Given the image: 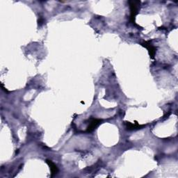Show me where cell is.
<instances>
[{
    "label": "cell",
    "mask_w": 178,
    "mask_h": 178,
    "mask_svg": "<svg viewBox=\"0 0 178 178\" xmlns=\"http://www.w3.org/2000/svg\"><path fill=\"white\" fill-rule=\"evenodd\" d=\"M47 163H48V164L49 166V168H50L52 176H54V175H56L57 173V172H58V168H57L56 165H55L52 161L47 160Z\"/></svg>",
    "instance_id": "cell-4"
},
{
    "label": "cell",
    "mask_w": 178,
    "mask_h": 178,
    "mask_svg": "<svg viewBox=\"0 0 178 178\" xmlns=\"http://www.w3.org/2000/svg\"><path fill=\"white\" fill-rule=\"evenodd\" d=\"M101 123V120L99 119H91L89 121V125L87 127V132H92L98 125Z\"/></svg>",
    "instance_id": "cell-3"
},
{
    "label": "cell",
    "mask_w": 178,
    "mask_h": 178,
    "mask_svg": "<svg viewBox=\"0 0 178 178\" xmlns=\"http://www.w3.org/2000/svg\"><path fill=\"white\" fill-rule=\"evenodd\" d=\"M140 3L141 2H138V1H130V2H129L130 6V10H131V20H132V22H134L136 15H137L138 10H139Z\"/></svg>",
    "instance_id": "cell-1"
},
{
    "label": "cell",
    "mask_w": 178,
    "mask_h": 178,
    "mask_svg": "<svg viewBox=\"0 0 178 178\" xmlns=\"http://www.w3.org/2000/svg\"><path fill=\"white\" fill-rule=\"evenodd\" d=\"M127 128L129 130H136V129H138L141 127V125H138L137 123H136L135 125H134L133 123H131V122H128L127 123ZM140 129V128H139Z\"/></svg>",
    "instance_id": "cell-5"
},
{
    "label": "cell",
    "mask_w": 178,
    "mask_h": 178,
    "mask_svg": "<svg viewBox=\"0 0 178 178\" xmlns=\"http://www.w3.org/2000/svg\"><path fill=\"white\" fill-rule=\"evenodd\" d=\"M142 45L148 49L150 57L152 59H153L154 57V55H155V53H156L155 48H154L153 44L150 43V42H149V41H146V42H145V43H143L142 44Z\"/></svg>",
    "instance_id": "cell-2"
}]
</instances>
